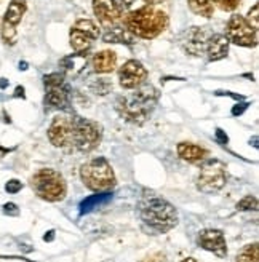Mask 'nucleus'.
<instances>
[{"label":"nucleus","instance_id":"nucleus-36","mask_svg":"<svg viewBox=\"0 0 259 262\" xmlns=\"http://www.w3.org/2000/svg\"><path fill=\"white\" fill-rule=\"evenodd\" d=\"M15 98H26V93H24V86H16L15 88V95H13Z\"/></svg>","mask_w":259,"mask_h":262},{"label":"nucleus","instance_id":"nucleus-4","mask_svg":"<svg viewBox=\"0 0 259 262\" xmlns=\"http://www.w3.org/2000/svg\"><path fill=\"white\" fill-rule=\"evenodd\" d=\"M31 187L42 200L56 203L66 199L68 184L62 174L53 168H44L31 178Z\"/></svg>","mask_w":259,"mask_h":262},{"label":"nucleus","instance_id":"nucleus-5","mask_svg":"<svg viewBox=\"0 0 259 262\" xmlns=\"http://www.w3.org/2000/svg\"><path fill=\"white\" fill-rule=\"evenodd\" d=\"M83 184L95 192H107L115 186V174L111 163L104 157H95L80 168Z\"/></svg>","mask_w":259,"mask_h":262},{"label":"nucleus","instance_id":"nucleus-6","mask_svg":"<svg viewBox=\"0 0 259 262\" xmlns=\"http://www.w3.org/2000/svg\"><path fill=\"white\" fill-rule=\"evenodd\" d=\"M47 109H66L71 101V86L64 74H48L44 77Z\"/></svg>","mask_w":259,"mask_h":262},{"label":"nucleus","instance_id":"nucleus-19","mask_svg":"<svg viewBox=\"0 0 259 262\" xmlns=\"http://www.w3.org/2000/svg\"><path fill=\"white\" fill-rule=\"evenodd\" d=\"M26 10H28V4H26V0H11L7 11H5V16H4L2 23L16 28V26L21 23Z\"/></svg>","mask_w":259,"mask_h":262},{"label":"nucleus","instance_id":"nucleus-43","mask_svg":"<svg viewBox=\"0 0 259 262\" xmlns=\"http://www.w3.org/2000/svg\"><path fill=\"white\" fill-rule=\"evenodd\" d=\"M135 2V0H123V4H125V7H130V5H132Z\"/></svg>","mask_w":259,"mask_h":262},{"label":"nucleus","instance_id":"nucleus-21","mask_svg":"<svg viewBox=\"0 0 259 262\" xmlns=\"http://www.w3.org/2000/svg\"><path fill=\"white\" fill-rule=\"evenodd\" d=\"M69 40H71V47L75 53H87L92 47V38L88 35H85L83 32H80L79 29L72 28L71 34H69Z\"/></svg>","mask_w":259,"mask_h":262},{"label":"nucleus","instance_id":"nucleus-13","mask_svg":"<svg viewBox=\"0 0 259 262\" xmlns=\"http://www.w3.org/2000/svg\"><path fill=\"white\" fill-rule=\"evenodd\" d=\"M93 11L101 24L114 26L123 16V5L117 0H93Z\"/></svg>","mask_w":259,"mask_h":262},{"label":"nucleus","instance_id":"nucleus-34","mask_svg":"<svg viewBox=\"0 0 259 262\" xmlns=\"http://www.w3.org/2000/svg\"><path fill=\"white\" fill-rule=\"evenodd\" d=\"M248 106L250 104L248 102H240V104H235L234 106V109H232V115H242L243 114V111H247L248 109Z\"/></svg>","mask_w":259,"mask_h":262},{"label":"nucleus","instance_id":"nucleus-26","mask_svg":"<svg viewBox=\"0 0 259 262\" xmlns=\"http://www.w3.org/2000/svg\"><path fill=\"white\" fill-rule=\"evenodd\" d=\"M16 38H18L16 28H13V26H10V24L2 23V40L7 45H15L16 43Z\"/></svg>","mask_w":259,"mask_h":262},{"label":"nucleus","instance_id":"nucleus-15","mask_svg":"<svg viewBox=\"0 0 259 262\" xmlns=\"http://www.w3.org/2000/svg\"><path fill=\"white\" fill-rule=\"evenodd\" d=\"M229 40L227 37L223 34H213L210 37L208 43H206V50L205 53L208 55L210 61H219L227 56V51H229Z\"/></svg>","mask_w":259,"mask_h":262},{"label":"nucleus","instance_id":"nucleus-28","mask_svg":"<svg viewBox=\"0 0 259 262\" xmlns=\"http://www.w3.org/2000/svg\"><path fill=\"white\" fill-rule=\"evenodd\" d=\"M92 88L96 91V95H107L109 91L112 90V85L106 80V78H98V83L92 85Z\"/></svg>","mask_w":259,"mask_h":262},{"label":"nucleus","instance_id":"nucleus-14","mask_svg":"<svg viewBox=\"0 0 259 262\" xmlns=\"http://www.w3.org/2000/svg\"><path fill=\"white\" fill-rule=\"evenodd\" d=\"M197 242H199V245L203 248V250L216 254L218 257H226L227 256V245H226V238H224L223 230L205 229V230H202L199 233Z\"/></svg>","mask_w":259,"mask_h":262},{"label":"nucleus","instance_id":"nucleus-42","mask_svg":"<svg viewBox=\"0 0 259 262\" xmlns=\"http://www.w3.org/2000/svg\"><path fill=\"white\" fill-rule=\"evenodd\" d=\"M19 69L21 71H26V69H28V64H26V62H19Z\"/></svg>","mask_w":259,"mask_h":262},{"label":"nucleus","instance_id":"nucleus-24","mask_svg":"<svg viewBox=\"0 0 259 262\" xmlns=\"http://www.w3.org/2000/svg\"><path fill=\"white\" fill-rule=\"evenodd\" d=\"M75 29H79L80 32H83L85 35H88L92 40H96V38L101 35L99 32V28H98V24L92 19H79L75 23L74 26Z\"/></svg>","mask_w":259,"mask_h":262},{"label":"nucleus","instance_id":"nucleus-11","mask_svg":"<svg viewBox=\"0 0 259 262\" xmlns=\"http://www.w3.org/2000/svg\"><path fill=\"white\" fill-rule=\"evenodd\" d=\"M213 34L206 28H193L187 29L179 38V43L183 47V50L190 56H202L206 50V43H208L210 37Z\"/></svg>","mask_w":259,"mask_h":262},{"label":"nucleus","instance_id":"nucleus-31","mask_svg":"<svg viewBox=\"0 0 259 262\" xmlns=\"http://www.w3.org/2000/svg\"><path fill=\"white\" fill-rule=\"evenodd\" d=\"M2 211H4V214L11 216V217L19 216V208H18L15 203H5V205H4V208H2Z\"/></svg>","mask_w":259,"mask_h":262},{"label":"nucleus","instance_id":"nucleus-9","mask_svg":"<svg viewBox=\"0 0 259 262\" xmlns=\"http://www.w3.org/2000/svg\"><path fill=\"white\" fill-rule=\"evenodd\" d=\"M75 117L74 114H59L51 120L48 126V139L55 147L59 149H68L72 147V139H74V125H75Z\"/></svg>","mask_w":259,"mask_h":262},{"label":"nucleus","instance_id":"nucleus-3","mask_svg":"<svg viewBox=\"0 0 259 262\" xmlns=\"http://www.w3.org/2000/svg\"><path fill=\"white\" fill-rule=\"evenodd\" d=\"M123 24L125 29L135 37L154 38L166 29L168 16L165 11L146 5L136 11L128 13L123 18Z\"/></svg>","mask_w":259,"mask_h":262},{"label":"nucleus","instance_id":"nucleus-23","mask_svg":"<svg viewBox=\"0 0 259 262\" xmlns=\"http://www.w3.org/2000/svg\"><path fill=\"white\" fill-rule=\"evenodd\" d=\"M190 10L196 13V15H200L203 18H211L213 16V5L211 0H187Z\"/></svg>","mask_w":259,"mask_h":262},{"label":"nucleus","instance_id":"nucleus-25","mask_svg":"<svg viewBox=\"0 0 259 262\" xmlns=\"http://www.w3.org/2000/svg\"><path fill=\"white\" fill-rule=\"evenodd\" d=\"M237 262H259V248H257V243L245 246V250L237 256Z\"/></svg>","mask_w":259,"mask_h":262},{"label":"nucleus","instance_id":"nucleus-8","mask_svg":"<svg viewBox=\"0 0 259 262\" xmlns=\"http://www.w3.org/2000/svg\"><path fill=\"white\" fill-rule=\"evenodd\" d=\"M227 182V171L226 165L216 159L206 160L197 178V187L203 193H214L219 192Z\"/></svg>","mask_w":259,"mask_h":262},{"label":"nucleus","instance_id":"nucleus-16","mask_svg":"<svg viewBox=\"0 0 259 262\" xmlns=\"http://www.w3.org/2000/svg\"><path fill=\"white\" fill-rule=\"evenodd\" d=\"M92 66L98 74H109L117 66V55L111 50H104L96 53L92 59Z\"/></svg>","mask_w":259,"mask_h":262},{"label":"nucleus","instance_id":"nucleus-2","mask_svg":"<svg viewBox=\"0 0 259 262\" xmlns=\"http://www.w3.org/2000/svg\"><path fill=\"white\" fill-rule=\"evenodd\" d=\"M139 216L150 229L166 233L178 224L176 208L159 195H144L139 202Z\"/></svg>","mask_w":259,"mask_h":262},{"label":"nucleus","instance_id":"nucleus-7","mask_svg":"<svg viewBox=\"0 0 259 262\" xmlns=\"http://www.w3.org/2000/svg\"><path fill=\"white\" fill-rule=\"evenodd\" d=\"M102 139V128L99 123L93 120H87L82 117H75L74 125V139L72 146L77 147L80 152H92L99 146Z\"/></svg>","mask_w":259,"mask_h":262},{"label":"nucleus","instance_id":"nucleus-35","mask_svg":"<svg viewBox=\"0 0 259 262\" xmlns=\"http://www.w3.org/2000/svg\"><path fill=\"white\" fill-rule=\"evenodd\" d=\"M216 139H218L219 144H223V146H224V144H227V141H229L227 135L224 133V131H223L221 128H218V129H216Z\"/></svg>","mask_w":259,"mask_h":262},{"label":"nucleus","instance_id":"nucleus-37","mask_svg":"<svg viewBox=\"0 0 259 262\" xmlns=\"http://www.w3.org/2000/svg\"><path fill=\"white\" fill-rule=\"evenodd\" d=\"M53 238H55V232H53V230H50V232L45 235V237H44V240H45V242H51Z\"/></svg>","mask_w":259,"mask_h":262},{"label":"nucleus","instance_id":"nucleus-10","mask_svg":"<svg viewBox=\"0 0 259 262\" xmlns=\"http://www.w3.org/2000/svg\"><path fill=\"white\" fill-rule=\"evenodd\" d=\"M256 29L240 15L230 16L227 28H226V37L227 40L235 43L239 47H256L257 45V35Z\"/></svg>","mask_w":259,"mask_h":262},{"label":"nucleus","instance_id":"nucleus-29","mask_svg":"<svg viewBox=\"0 0 259 262\" xmlns=\"http://www.w3.org/2000/svg\"><path fill=\"white\" fill-rule=\"evenodd\" d=\"M213 2L224 11H234L240 5V0H213Z\"/></svg>","mask_w":259,"mask_h":262},{"label":"nucleus","instance_id":"nucleus-33","mask_svg":"<svg viewBox=\"0 0 259 262\" xmlns=\"http://www.w3.org/2000/svg\"><path fill=\"white\" fill-rule=\"evenodd\" d=\"M141 262H165V254L163 253H155L147 257H144Z\"/></svg>","mask_w":259,"mask_h":262},{"label":"nucleus","instance_id":"nucleus-12","mask_svg":"<svg viewBox=\"0 0 259 262\" xmlns=\"http://www.w3.org/2000/svg\"><path fill=\"white\" fill-rule=\"evenodd\" d=\"M146 78H147L146 68L136 59L126 61L119 71L120 86L125 88V90H135V88H138L141 85H144Z\"/></svg>","mask_w":259,"mask_h":262},{"label":"nucleus","instance_id":"nucleus-20","mask_svg":"<svg viewBox=\"0 0 259 262\" xmlns=\"http://www.w3.org/2000/svg\"><path fill=\"white\" fill-rule=\"evenodd\" d=\"M102 40L107 43H125V45H133L135 43V35L130 34L125 28H117L112 26L102 35Z\"/></svg>","mask_w":259,"mask_h":262},{"label":"nucleus","instance_id":"nucleus-40","mask_svg":"<svg viewBox=\"0 0 259 262\" xmlns=\"http://www.w3.org/2000/svg\"><path fill=\"white\" fill-rule=\"evenodd\" d=\"M8 86V80H7V78H0V88H7Z\"/></svg>","mask_w":259,"mask_h":262},{"label":"nucleus","instance_id":"nucleus-30","mask_svg":"<svg viewBox=\"0 0 259 262\" xmlns=\"http://www.w3.org/2000/svg\"><path fill=\"white\" fill-rule=\"evenodd\" d=\"M23 189V182L18 179H10L7 184H5V190L8 193H18Z\"/></svg>","mask_w":259,"mask_h":262},{"label":"nucleus","instance_id":"nucleus-18","mask_svg":"<svg viewBox=\"0 0 259 262\" xmlns=\"http://www.w3.org/2000/svg\"><path fill=\"white\" fill-rule=\"evenodd\" d=\"M178 155L181 157L183 160L189 162V163H199L202 160L206 159V152L203 147H199L196 144H190V142H179L178 144Z\"/></svg>","mask_w":259,"mask_h":262},{"label":"nucleus","instance_id":"nucleus-27","mask_svg":"<svg viewBox=\"0 0 259 262\" xmlns=\"http://www.w3.org/2000/svg\"><path fill=\"white\" fill-rule=\"evenodd\" d=\"M237 209L239 211H256L257 209V200H256V196L253 195H247V196H243V199L237 203Z\"/></svg>","mask_w":259,"mask_h":262},{"label":"nucleus","instance_id":"nucleus-41","mask_svg":"<svg viewBox=\"0 0 259 262\" xmlns=\"http://www.w3.org/2000/svg\"><path fill=\"white\" fill-rule=\"evenodd\" d=\"M181 262H197V259H193V257H186V259H183Z\"/></svg>","mask_w":259,"mask_h":262},{"label":"nucleus","instance_id":"nucleus-17","mask_svg":"<svg viewBox=\"0 0 259 262\" xmlns=\"http://www.w3.org/2000/svg\"><path fill=\"white\" fill-rule=\"evenodd\" d=\"M87 53H75L71 56H66L59 61V66L62 68V72L71 77H77L87 66Z\"/></svg>","mask_w":259,"mask_h":262},{"label":"nucleus","instance_id":"nucleus-22","mask_svg":"<svg viewBox=\"0 0 259 262\" xmlns=\"http://www.w3.org/2000/svg\"><path fill=\"white\" fill-rule=\"evenodd\" d=\"M111 196H112V193H109V192L88 196V199H85L80 203V213H88V211H92V209L98 208L99 205H104L107 200H111Z\"/></svg>","mask_w":259,"mask_h":262},{"label":"nucleus","instance_id":"nucleus-1","mask_svg":"<svg viewBox=\"0 0 259 262\" xmlns=\"http://www.w3.org/2000/svg\"><path fill=\"white\" fill-rule=\"evenodd\" d=\"M159 101V91L152 85H141L133 93L123 95L115 102V109L130 123L142 125L155 109Z\"/></svg>","mask_w":259,"mask_h":262},{"label":"nucleus","instance_id":"nucleus-38","mask_svg":"<svg viewBox=\"0 0 259 262\" xmlns=\"http://www.w3.org/2000/svg\"><path fill=\"white\" fill-rule=\"evenodd\" d=\"M8 152H10V149H7V147H4V146H0V160H2Z\"/></svg>","mask_w":259,"mask_h":262},{"label":"nucleus","instance_id":"nucleus-32","mask_svg":"<svg viewBox=\"0 0 259 262\" xmlns=\"http://www.w3.org/2000/svg\"><path fill=\"white\" fill-rule=\"evenodd\" d=\"M257 11H259V7L257 5H254L250 11H248V18H247V21L253 26V28L257 31Z\"/></svg>","mask_w":259,"mask_h":262},{"label":"nucleus","instance_id":"nucleus-39","mask_svg":"<svg viewBox=\"0 0 259 262\" xmlns=\"http://www.w3.org/2000/svg\"><path fill=\"white\" fill-rule=\"evenodd\" d=\"M144 2L149 4V5H159V4L165 2V0H144Z\"/></svg>","mask_w":259,"mask_h":262}]
</instances>
